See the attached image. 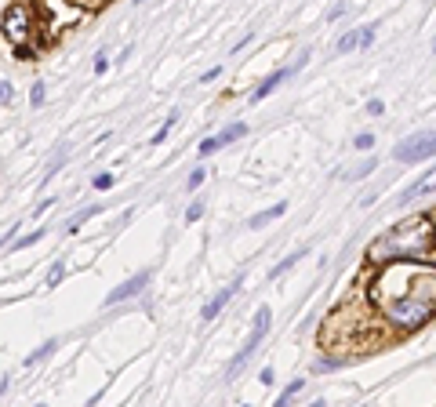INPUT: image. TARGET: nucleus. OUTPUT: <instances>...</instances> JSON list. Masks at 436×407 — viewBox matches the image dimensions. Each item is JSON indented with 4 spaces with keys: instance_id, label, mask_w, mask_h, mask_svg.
Returning <instances> with one entry per match:
<instances>
[{
    "instance_id": "9b49d317",
    "label": "nucleus",
    "mask_w": 436,
    "mask_h": 407,
    "mask_svg": "<svg viewBox=\"0 0 436 407\" xmlns=\"http://www.w3.org/2000/svg\"><path fill=\"white\" fill-rule=\"evenodd\" d=\"M429 193H436V171H429L422 182H415L411 189H403V196L400 200H415V196H429Z\"/></svg>"
},
{
    "instance_id": "f257e3e1",
    "label": "nucleus",
    "mask_w": 436,
    "mask_h": 407,
    "mask_svg": "<svg viewBox=\"0 0 436 407\" xmlns=\"http://www.w3.org/2000/svg\"><path fill=\"white\" fill-rule=\"evenodd\" d=\"M436 247V222L429 215H411L386 229L371 247H367V262L371 266H393V262H418Z\"/></svg>"
},
{
    "instance_id": "b1692460",
    "label": "nucleus",
    "mask_w": 436,
    "mask_h": 407,
    "mask_svg": "<svg viewBox=\"0 0 436 407\" xmlns=\"http://www.w3.org/2000/svg\"><path fill=\"white\" fill-rule=\"evenodd\" d=\"M62 164H66V153H59V157H55V160H51V164H47V171H44V182H47V178H51V175H55V171H59Z\"/></svg>"
},
{
    "instance_id": "2f4dec72",
    "label": "nucleus",
    "mask_w": 436,
    "mask_h": 407,
    "mask_svg": "<svg viewBox=\"0 0 436 407\" xmlns=\"http://www.w3.org/2000/svg\"><path fill=\"white\" fill-rule=\"evenodd\" d=\"M11 81H4V84H0V102H4V106H8V102H11Z\"/></svg>"
},
{
    "instance_id": "2eb2a0df",
    "label": "nucleus",
    "mask_w": 436,
    "mask_h": 407,
    "mask_svg": "<svg viewBox=\"0 0 436 407\" xmlns=\"http://www.w3.org/2000/svg\"><path fill=\"white\" fill-rule=\"evenodd\" d=\"M353 47H360V30H349L346 37H338L335 55H346V51H353Z\"/></svg>"
},
{
    "instance_id": "f704fd0d",
    "label": "nucleus",
    "mask_w": 436,
    "mask_h": 407,
    "mask_svg": "<svg viewBox=\"0 0 436 407\" xmlns=\"http://www.w3.org/2000/svg\"><path fill=\"white\" fill-rule=\"evenodd\" d=\"M432 51H436V40H432Z\"/></svg>"
},
{
    "instance_id": "6e6552de",
    "label": "nucleus",
    "mask_w": 436,
    "mask_h": 407,
    "mask_svg": "<svg viewBox=\"0 0 436 407\" xmlns=\"http://www.w3.org/2000/svg\"><path fill=\"white\" fill-rule=\"evenodd\" d=\"M149 280H153V273L149 269H142L139 276H131V280H124V284L120 288H113L110 295H106V305H117V302H127V298H131V295H139L146 284H149Z\"/></svg>"
},
{
    "instance_id": "aec40b11",
    "label": "nucleus",
    "mask_w": 436,
    "mask_h": 407,
    "mask_svg": "<svg viewBox=\"0 0 436 407\" xmlns=\"http://www.w3.org/2000/svg\"><path fill=\"white\" fill-rule=\"evenodd\" d=\"M91 186H95V189H110V186H113V175H110V171L95 175V178H91Z\"/></svg>"
},
{
    "instance_id": "ddd939ff",
    "label": "nucleus",
    "mask_w": 436,
    "mask_h": 407,
    "mask_svg": "<svg viewBox=\"0 0 436 407\" xmlns=\"http://www.w3.org/2000/svg\"><path fill=\"white\" fill-rule=\"evenodd\" d=\"M298 259H305V247H295V251H291V254H288V259H280V262H276V266H273V273H269V276H273V280H276V276H280V273H288V269H291V266H295V262H298Z\"/></svg>"
},
{
    "instance_id": "39448f33",
    "label": "nucleus",
    "mask_w": 436,
    "mask_h": 407,
    "mask_svg": "<svg viewBox=\"0 0 436 407\" xmlns=\"http://www.w3.org/2000/svg\"><path fill=\"white\" fill-rule=\"evenodd\" d=\"M266 335H269V309L262 305V309L254 313V320H251V335H247V342H244V346H240V353L233 356V364L225 367V378H237V374H240V367L247 364V356L262 346V338H266Z\"/></svg>"
},
{
    "instance_id": "c756f323",
    "label": "nucleus",
    "mask_w": 436,
    "mask_h": 407,
    "mask_svg": "<svg viewBox=\"0 0 436 407\" xmlns=\"http://www.w3.org/2000/svg\"><path fill=\"white\" fill-rule=\"evenodd\" d=\"M371 171H375V160H364L360 167H356V171H349V175H353V178H367Z\"/></svg>"
},
{
    "instance_id": "4be33fe9",
    "label": "nucleus",
    "mask_w": 436,
    "mask_h": 407,
    "mask_svg": "<svg viewBox=\"0 0 436 407\" xmlns=\"http://www.w3.org/2000/svg\"><path fill=\"white\" fill-rule=\"evenodd\" d=\"M30 106H33V110H37V106H44V84H40V81H37V84H33V91H30Z\"/></svg>"
},
{
    "instance_id": "c85d7f7f",
    "label": "nucleus",
    "mask_w": 436,
    "mask_h": 407,
    "mask_svg": "<svg viewBox=\"0 0 436 407\" xmlns=\"http://www.w3.org/2000/svg\"><path fill=\"white\" fill-rule=\"evenodd\" d=\"M375 44V25H364L360 30V47H371Z\"/></svg>"
},
{
    "instance_id": "a211bd4d",
    "label": "nucleus",
    "mask_w": 436,
    "mask_h": 407,
    "mask_svg": "<svg viewBox=\"0 0 436 407\" xmlns=\"http://www.w3.org/2000/svg\"><path fill=\"white\" fill-rule=\"evenodd\" d=\"M175 120H178V113H171V117H167V120L160 124V131H157V135H153L149 142H153V146H160V142L167 138V131H171V127H175Z\"/></svg>"
},
{
    "instance_id": "f3484780",
    "label": "nucleus",
    "mask_w": 436,
    "mask_h": 407,
    "mask_svg": "<svg viewBox=\"0 0 436 407\" xmlns=\"http://www.w3.org/2000/svg\"><path fill=\"white\" fill-rule=\"evenodd\" d=\"M98 211H102V208H84L76 218H69V222H66V229H69V233H81V225H84V222H91Z\"/></svg>"
},
{
    "instance_id": "423d86ee",
    "label": "nucleus",
    "mask_w": 436,
    "mask_h": 407,
    "mask_svg": "<svg viewBox=\"0 0 436 407\" xmlns=\"http://www.w3.org/2000/svg\"><path fill=\"white\" fill-rule=\"evenodd\" d=\"M429 157H436V131H418L393 149V160H400V164H418Z\"/></svg>"
},
{
    "instance_id": "f03ea898",
    "label": "nucleus",
    "mask_w": 436,
    "mask_h": 407,
    "mask_svg": "<svg viewBox=\"0 0 436 407\" xmlns=\"http://www.w3.org/2000/svg\"><path fill=\"white\" fill-rule=\"evenodd\" d=\"M411 295H436V269L432 266L393 262V266L378 269L375 284H371V298L378 305L396 302V298H411Z\"/></svg>"
},
{
    "instance_id": "c9c22d12",
    "label": "nucleus",
    "mask_w": 436,
    "mask_h": 407,
    "mask_svg": "<svg viewBox=\"0 0 436 407\" xmlns=\"http://www.w3.org/2000/svg\"><path fill=\"white\" fill-rule=\"evenodd\" d=\"M37 407H47V403H37Z\"/></svg>"
},
{
    "instance_id": "f8f14e48",
    "label": "nucleus",
    "mask_w": 436,
    "mask_h": 407,
    "mask_svg": "<svg viewBox=\"0 0 436 407\" xmlns=\"http://www.w3.org/2000/svg\"><path fill=\"white\" fill-rule=\"evenodd\" d=\"M302 389H305V382H302V378H295V382H288V389H284V393H280V396H276V403H273V407H291V400H295V396H298Z\"/></svg>"
},
{
    "instance_id": "7ed1b4c3",
    "label": "nucleus",
    "mask_w": 436,
    "mask_h": 407,
    "mask_svg": "<svg viewBox=\"0 0 436 407\" xmlns=\"http://www.w3.org/2000/svg\"><path fill=\"white\" fill-rule=\"evenodd\" d=\"M382 317H386L393 327L400 331H415L422 324L432 320L436 313V295H411V298H396V302H386V305H378Z\"/></svg>"
},
{
    "instance_id": "bb28decb",
    "label": "nucleus",
    "mask_w": 436,
    "mask_h": 407,
    "mask_svg": "<svg viewBox=\"0 0 436 407\" xmlns=\"http://www.w3.org/2000/svg\"><path fill=\"white\" fill-rule=\"evenodd\" d=\"M353 146H356V149H371V146H375V135H371V131L356 135V142H353Z\"/></svg>"
},
{
    "instance_id": "393cba45",
    "label": "nucleus",
    "mask_w": 436,
    "mask_h": 407,
    "mask_svg": "<svg viewBox=\"0 0 436 407\" xmlns=\"http://www.w3.org/2000/svg\"><path fill=\"white\" fill-rule=\"evenodd\" d=\"M204 178H208V171H204V167H196V171L189 175V189H200V186H204Z\"/></svg>"
},
{
    "instance_id": "1a4fd4ad",
    "label": "nucleus",
    "mask_w": 436,
    "mask_h": 407,
    "mask_svg": "<svg viewBox=\"0 0 436 407\" xmlns=\"http://www.w3.org/2000/svg\"><path fill=\"white\" fill-rule=\"evenodd\" d=\"M240 284H244V276H237L233 284H225V288H222V291H218V295L208 302V305H204V313H200V317H204V324H211V320H215V317L225 309V305H229V298H233V295L240 291Z\"/></svg>"
},
{
    "instance_id": "cd10ccee",
    "label": "nucleus",
    "mask_w": 436,
    "mask_h": 407,
    "mask_svg": "<svg viewBox=\"0 0 436 407\" xmlns=\"http://www.w3.org/2000/svg\"><path fill=\"white\" fill-rule=\"evenodd\" d=\"M367 113H371V117H382V113H386V102H382V98H371V102H367Z\"/></svg>"
},
{
    "instance_id": "473e14b6",
    "label": "nucleus",
    "mask_w": 436,
    "mask_h": 407,
    "mask_svg": "<svg viewBox=\"0 0 436 407\" xmlns=\"http://www.w3.org/2000/svg\"><path fill=\"white\" fill-rule=\"evenodd\" d=\"M106 69H110V59H106V55H98V59H95V73L102 76V73H106Z\"/></svg>"
},
{
    "instance_id": "20e7f679",
    "label": "nucleus",
    "mask_w": 436,
    "mask_h": 407,
    "mask_svg": "<svg viewBox=\"0 0 436 407\" xmlns=\"http://www.w3.org/2000/svg\"><path fill=\"white\" fill-rule=\"evenodd\" d=\"M33 18H37L33 0H15L4 11V40L11 47H25V40L33 37Z\"/></svg>"
},
{
    "instance_id": "412c9836",
    "label": "nucleus",
    "mask_w": 436,
    "mask_h": 407,
    "mask_svg": "<svg viewBox=\"0 0 436 407\" xmlns=\"http://www.w3.org/2000/svg\"><path fill=\"white\" fill-rule=\"evenodd\" d=\"M338 367H346V360H331V356L317 360V371H338Z\"/></svg>"
},
{
    "instance_id": "7c9ffc66",
    "label": "nucleus",
    "mask_w": 436,
    "mask_h": 407,
    "mask_svg": "<svg viewBox=\"0 0 436 407\" xmlns=\"http://www.w3.org/2000/svg\"><path fill=\"white\" fill-rule=\"evenodd\" d=\"M204 215V204H189V208H186V222H196Z\"/></svg>"
},
{
    "instance_id": "6ab92c4d",
    "label": "nucleus",
    "mask_w": 436,
    "mask_h": 407,
    "mask_svg": "<svg viewBox=\"0 0 436 407\" xmlns=\"http://www.w3.org/2000/svg\"><path fill=\"white\" fill-rule=\"evenodd\" d=\"M62 276H66V262H55V266H51V273H47V288H59Z\"/></svg>"
},
{
    "instance_id": "9d476101",
    "label": "nucleus",
    "mask_w": 436,
    "mask_h": 407,
    "mask_svg": "<svg viewBox=\"0 0 436 407\" xmlns=\"http://www.w3.org/2000/svg\"><path fill=\"white\" fill-rule=\"evenodd\" d=\"M288 215V200H280L276 208H269V211H259V215H251L247 218V229H262V225H269V222H276V218H284Z\"/></svg>"
},
{
    "instance_id": "a878e982",
    "label": "nucleus",
    "mask_w": 436,
    "mask_h": 407,
    "mask_svg": "<svg viewBox=\"0 0 436 407\" xmlns=\"http://www.w3.org/2000/svg\"><path fill=\"white\" fill-rule=\"evenodd\" d=\"M40 237H47L44 229H37V233H30V237H22V240H15V247H30V244H37Z\"/></svg>"
},
{
    "instance_id": "4468645a",
    "label": "nucleus",
    "mask_w": 436,
    "mask_h": 407,
    "mask_svg": "<svg viewBox=\"0 0 436 407\" xmlns=\"http://www.w3.org/2000/svg\"><path fill=\"white\" fill-rule=\"evenodd\" d=\"M55 346H59L55 338H47V342H44L40 349H33L30 356H25V367H33V364H40V360H47V356H51V353H55Z\"/></svg>"
},
{
    "instance_id": "72a5a7b5",
    "label": "nucleus",
    "mask_w": 436,
    "mask_h": 407,
    "mask_svg": "<svg viewBox=\"0 0 436 407\" xmlns=\"http://www.w3.org/2000/svg\"><path fill=\"white\" fill-rule=\"evenodd\" d=\"M310 407H324V400H313V403H310Z\"/></svg>"
},
{
    "instance_id": "0eeeda50",
    "label": "nucleus",
    "mask_w": 436,
    "mask_h": 407,
    "mask_svg": "<svg viewBox=\"0 0 436 407\" xmlns=\"http://www.w3.org/2000/svg\"><path fill=\"white\" fill-rule=\"evenodd\" d=\"M305 59H310V51H305V55H302V59H298V62H295L291 69H276V73H269V76H266V81H262L259 88H254V91H251V102H262L266 95H273V91H276V88H280V84H284V81H288V76H291V73H295V69H298V66L305 62Z\"/></svg>"
},
{
    "instance_id": "5701e85b",
    "label": "nucleus",
    "mask_w": 436,
    "mask_h": 407,
    "mask_svg": "<svg viewBox=\"0 0 436 407\" xmlns=\"http://www.w3.org/2000/svg\"><path fill=\"white\" fill-rule=\"evenodd\" d=\"M196 153H200V157H211V153H218V138H204Z\"/></svg>"
},
{
    "instance_id": "dca6fc26",
    "label": "nucleus",
    "mask_w": 436,
    "mask_h": 407,
    "mask_svg": "<svg viewBox=\"0 0 436 407\" xmlns=\"http://www.w3.org/2000/svg\"><path fill=\"white\" fill-rule=\"evenodd\" d=\"M244 135H247V124H233V127H225V131L218 135V149L229 146V142H237V138H244Z\"/></svg>"
}]
</instances>
